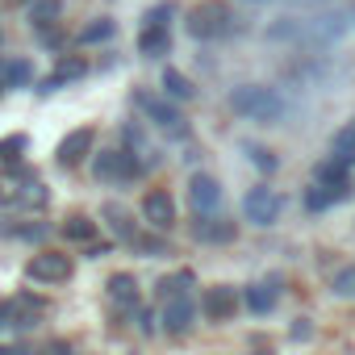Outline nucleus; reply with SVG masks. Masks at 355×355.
<instances>
[{"label":"nucleus","mask_w":355,"mask_h":355,"mask_svg":"<svg viewBox=\"0 0 355 355\" xmlns=\"http://www.w3.org/2000/svg\"><path fill=\"white\" fill-rule=\"evenodd\" d=\"M230 109H234L239 117L268 121V125H280V121L288 117V101H284L276 88H263V84H243V88H234Z\"/></svg>","instance_id":"nucleus-1"},{"label":"nucleus","mask_w":355,"mask_h":355,"mask_svg":"<svg viewBox=\"0 0 355 355\" xmlns=\"http://www.w3.org/2000/svg\"><path fill=\"white\" fill-rule=\"evenodd\" d=\"M230 9L222 5V0H201V5L189 13V34L197 38V42H209V38H222L226 30H230Z\"/></svg>","instance_id":"nucleus-2"},{"label":"nucleus","mask_w":355,"mask_h":355,"mask_svg":"<svg viewBox=\"0 0 355 355\" xmlns=\"http://www.w3.org/2000/svg\"><path fill=\"white\" fill-rule=\"evenodd\" d=\"M134 101H138V109H142V113H146L155 125H163V130H171V134H184V130H189V125H184V113L175 109L167 96H155V92H138Z\"/></svg>","instance_id":"nucleus-3"},{"label":"nucleus","mask_w":355,"mask_h":355,"mask_svg":"<svg viewBox=\"0 0 355 355\" xmlns=\"http://www.w3.org/2000/svg\"><path fill=\"white\" fill-rule=\"evenodd\" d=\"M26 276L38 280V284H59V280L71 276V259L59 255V251H42V255H34V259L26 263Z\"/></svg>","instance_id":"nucleus-4"},{"label":"nucleus","mask_w":355,"mask_h":355,"mask_svg":"<svg viewBox=\"0 0 355 355\" xmlns=\"http://www.w3.org/2000/svg\"><path fill=\"white\" fill-rule=\"evenodd\" d=\"M243 214H247V222H255V226H272V222L280 218V197H276L272 189H251L247 201H243Z\"/></svg>","instance_id":"nucleus-5"},{"label":"nucleus","mask_w":355,"mask_h":355,"mask_svg":"<svg viewBox=\"0 0 355 355\" xmlns=\"http://www.w3.org/2000/svg\"><path fill=\"white\" fill-rule=\"evenodd\" d=\"M193 313H197V305L189 301V293H180V297H163V326H167L171 334H184V330L193 326Z\"/></svg>","instance_id":"nucleus-6"},{"label":"nucleus","mask_w":355,"mask_h":355,"mask_svg":"<svg viewBox=\"0 0 355 355\" xmlns=\"http://www.w3.org/2000/svg\"><path fill=\"white\" fill-rule=\"evenodd\" d=\"M134 171H138V163L125 150H101L96 155V180H125Z\"/></svg>","instance_id":"nucleus-7"},{"label":"nucleus","mask_w":355,"mask_h":355,"mask_svg":"<svg viewBox=\"0 0 355 355\" xmlns=\"http://www.w3.org/2000/svg\"><path fill=\"white\" fill-rule=\"evenodd\" d=\"M92 142H96V134L84 125V130H71L63 142H59V163L63 167H76V163H84L88 155H92Z\"/></svg>","instance_id":"nucleus-8"},{"label":"nucleus","mask_w":355,"mask_h":355,"mask_svg":"<svg viewBox=\"0 0 355 355\" xmlns=\"http://www.w3.org/2000/svg\"><path fill=\"white\" fill-rule=\"evenodd\" d=\"M189 201H193L197 214H214L222 205V189H218L214 175H193L189 180Z\"/></svg>","instance_id":"nucleus-9"},{"label":"nucleus","mask_w":355,"mask_h":355,"mask_svg":"<svg viewBox=\"0 0 355 355\" xmlns=\"http://www.w3.org/2000/svg\"><path fill=\"white\" fill-rule=\"evenodd\" d=\"M142 218H146L150 226L167 230V226L175 222V201H171L167 193H146V197H142Z\"/></svg>","instance_id":"nucleus-10"},{"label":"nucleus","mask_w":355,"mask_h":355,"mask_svg":"<svg viewBox=\"0 0 355 355\" xmlns=\"http://www.w3.org/2000/svg\"><path fill=\"white\" fill-rule=\"evenodd\" d=\"M201 309H205V318H214V322H226V318L234 313V288H226V284H214V288H205V297H201Z\"/></svg>","instance_id":"nucleus-11"},{"label":"nucleus","mask_w":355,"mask_h":355,"mask_svg":"<svg viewBox=\"0 0 355 355\" xmlns=\"http://www.w3.org/2000/svg\"><path fill=\"white\" fill-rule=\"evenodd\" d=\"M193 234H197L201 243H230V239H234V222H226V218H214V214H197V226H193Z\"/></svg>","instance_id":"nucleus-12"},{"label":"nucleus","mask_w":355,"mask_h":355,"mask_svg":"<svg viewBox=\"0 0 355 355\" xmlns=\"http://www.w3.org/2000/svg\"><path fill=\"white\" fill-rule=\"evenodd\" d=\"M163 96H167V101H175V105H184V101H193V96H197V88H193V80H189L184 71L167 67V71H163Z\"/></svg>","instance_id":"nucleus-13"},{"label":"nucleus","mask_w":355,"mask_h":355,"mask_svg":"<svg viewBox=\"0 0 355 355\" xmlns=\"http://www.w3.org/2000/svg\"><path fill=\"white\" fill-rule=\"evenodd\" d=\"M138 51H142L146 59L167 55V51H171V34H167V26H146V30L138 34Z\"/></svg>","instance_id":"nucleus-14"},{"label":"nucleus","mask_w":355,"mask_h":355,"mask_svg":"<svg viewBox=\"0 0 355 355\" xmlns=\"http://www.w3.org/2000/svg\"><path fill=\"white\" fill-rule=\"evenodd\" d=\"M351 197V184H338V189H330V184H313L309 193H305V209H326V205H334V201H347Z\"/></svg>","instance_id":"nucleus-15"},{"label":"nucleus","mask_w":355,"mask_h":355,"mask_svg":"<svg viewBox=\"0 0 355 355\" xmlns=\"http://www.w3.org/2000/svg\"><path fill=\"white\" fill-rule=\"evenodd\" d=\"M30 80H34V67H30L26 59L0 63V84H5V88H21V84H30Z\"/></svg>","instance_id":"nucleus-16"},{"label":"nucleus","mask_w":355,"mask_h":355,"mask_svg":"<svg viewBox=\"0 0 355 355\" xmlns=\"http://www.w3.org/2000/svg\"><path fill=\"white\" fill-rule=\"evenodd\" d=\"M109 301H117V305H138V284H134V276L117 272V276L109 280Z\"/></svg>","instance_id":"nucleus-17"},{"label":"nucleus","mask_w":355,"mask_h":355,"mask_svg":"<svg viewBox=\"0 0 355 355\" xmlns=\"http://www.w3.org/2000/svg\"><path fill=\"white\" fill-rule=\"evenodd\" d=\"M330 155H334L338 163H347V167L355 163V121H351V125H343V130L334 134V142H330Z\"/></svg>","instance_id":"nucleus-18"},{"label":"nucleus","mask_w":355,"mask_h":355,"mask_svg":"<svg viewBox=\"0 0 355 355\" xmlns=\"http://www.w3.org/2000/svg\"><path fill=\"white\" fill-rule=\"evenodd\" d=\"M84 71H88V63H84V59H63V63H59V71H55V76L42 84V92H55L59 84H67V80H80Z\"/></svg>","instance_id":"nucleus-19"},{"label":"nucleus","mask_w":355,"mask_h":355,"mask_svg":"<svg viewBox=\"0 0 355 355\" xmlns=\"http://www.w3.org/2000/svg\"><path fill=\"white\" fill-rule=\"evenodd\" d=\"M318 184H330V189H338V184H351V180H347V163H338V159H326V163L318 167Z\"/></svg>","instance_id":"nucleus-20"},{"label":"nucleus","mask_w":355,"mask_h":355,"mask_svg":"<svg viewBox=\"0 0 355 355\" xmlns=\"http://www.w3.org/2000/svg\"><path fill=\"white\" fill-rule=\"evenodd\" d=\"M113 30H117V26H113L109 17H101V21H92V26H84V34H80V42H84V46H92V42H109V38H113Z\"/></svg>","instance_id":"nucleus-21"},{"label":"nucleus","mask_w":355,"mask_h":355,"mask_svg":"<svg viewBox=\"0 0 355 355\" xmlns=\"http://www.w3.org/2000/svg\"><path fill=\"white\" fill-rule=\"evenodd\" d=\"M247 305H251L255 313H268V309L276 305V288H268V284H255V288H247Z\"/></svg>","instance_id":"nucleus-22"},{"label":"nucleus","mask_w":355,"mask_h":355,"mask_svg":"<svg viewBox=\"0 0 355 355\" xmlns=\"http://www.w3.org/2000/svg\"><path fill=\"white\" fill-rule=\"evenodd\" d=\"M63 13V0H38V5L30 9V21L34 26H46V21H55Z\"/></svg>","instance_id":"nucleus-23"},{"label":"nucleus","mask_w":355,"mask_h":355,"mask_svg":"<svg viewBox=\"0 0 355 355\" xmlns=\"http://www.w3.org/2000/svg\"><path fill=\"white\" fill-rule=\"evenodd\" d=\"M17 201H21L26 209H42V205H46V189H42L38 180H30V184L17 193Z\"/></svg>","instance_id":"nucleus-24"},{"label":"nucleus","mask_w":355,"mask_h":355,"mask_svg":"<svg viewBox=\"0 0 355 355\" xmlns=\"http://www.w3.org/2000/svg\"><path fill=\"white\" fill-rule=\"evenodd\" d=\"M63 234H67V239H76V243H88V239L96 234V226H92L88 218H71V222L63 226Z\"/></svg>","instance_id":"nucleus-25"},{"label":"nucleus","mask_w":355,"mask_h":355,"mask_svg":"<svg viewBox=\"0 0 355 355\" xmlns=\"http://www.w3.org/2000/svg\"><path fill=\"white\" fill-rule=\"evenodd\" d=\"M338 297H355V268H338L334 272V284H330Z\"/></svg>","instance_id":"nucleus-26"},{"label":"nucleus","mask_w":355,"mask_h":355,"mask_svg":"<svg viewBox=\"0 0 355 355\" xmlns=\"http://www.w3.org/2000/svg\"><path fill=\"white\" fill-rule=\"evenodd\" d=\"M247 150H251V163H255V167L276 171V155H272V150H263V146H247Z\"/></svg>","instance_id":"nucleus-27"},{"label":"nucleus","mask_w":355,"mask_h":355,"mask_svg":"<svg viewBox=\"0 0 355 355\" xmlns=\"http://www.w3.org/2000/svg\"><path fill=\"white\" fill-rule=\"evenodd\" d=\"M26 150V138H9V142H0V159H17Z\"/></svg>","instance_id":"nucleus-28"},{"label":"nucleus","mask_w":355,"mask_h":355,"mask_svg":"<svg viewBox=\"0 0 355 355\" xmlns=\"http://www.w3.org/2000/svg\"><path fill=\"white\" fill-rule=\"evenodd\" d=\"M167 17H171V5H155L146 13V26H167Z\"/></svg>","instance_id":"nucleus-29"},{"label":"nucleus","mask_w":355,"mask_h":355,"mask_svg":"<svg viewBox=\"0 0 355 355\" xmlns=\"http://www.w3.org/2000/svg\"><path fill=\"white\" fill-rule=\"evenodd\" d=\"M0 355H30V347H21V343H0Z\"/></svg>","instance_id":"nucleus-30"},{"label":"nucleus","mask_w":355,"mask_h":355,"mask_svg":"<svg viewBox=\"0 0 355 355\" xmlns=\"http://www.w3.org/2000/svg\"><path fill=\"white\" fill-rule=\"evenodd\" d=\"M46 355H71V347H67V343H51Z\"/></svg>","instance_id":"nucleus-31"},{"label":"nucleus","mask_w":355,"mask_h":355,"mask_svg":"<svg viewBox=\"0 0 355 355\" xmlns=\"http://www.w3.org/2000/svg\"><path fill=\"white\" fill-rule=\"evenodd\" d=\"M259 355H268V351H259Z\"/></svg>","instance_id":"nucleus-32"}]
</instances>
